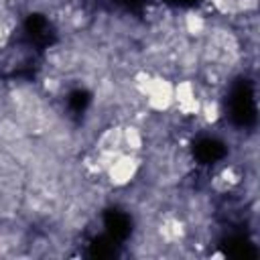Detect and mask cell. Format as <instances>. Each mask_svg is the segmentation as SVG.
<instances>
[{"label":"cell","mask_w":260,"mask_h":260,"mask_svg":"<svg viewBox=\"0 0 260 260\" xmlns=\"http://www.w3.org/2000/svg\"><path fill=\"white\" fill-rule=\"evenodd\" d=\"M146 104L154 112H167L173 106V83L160 75H152L144 93Z\"/></svg>","instance_id":"1"},{"label":"cell","mask_w":260,"mask_h":260,"mask_svg":"<svg viewBox=\"0 0 260 260\" xmlns=\"http://www.w3.org/2000/svg\"><path fill=\"white\" fill-rule=\"evenodd\" d=\"M138 171V158L130 152H118L106 167V173H108V179L112 185L116 187H124L128 185L134 175Z\"/></svg>","instance_id":"2"},{"label":"cell","mask_w":260,"mask_h":260,"mask_svg":"<svg viewBox=\"0 0 260 260\" xmlns=\"http://www.w3.org/2000/svg\"><path fill=\"white\" fill-rule=\"evenodd\" d=\"M173 104H177V108L183 116H197L201 110V100L197 98L195 83L189 79L175 83L173 85Z\"/></svg>","instance_id":"3"},{"label":"cell","mask_w":260,"mask_h":260,"mask_svg":"<svg viewBox=\"0 0 260 260\" xmlns=\"http://www.w3.org/2000/svg\"><path fill=\"white\" fill-rule=\"evenodd\" d=\"M122 142H126V146H128L132 152L140 150L142 144H144V138H142L140 128H136V126H126V128H122Z\"/></svg>","instance_id":"4"},{"label":"cell","mask_w":260,"mask_h":260,"mask_svg":"<svg viewBox=\"0 0 260 260\" xmlns=\"http://www.w3.org/2000/svg\"><path fill=\"white\" fill-rule=\"evenodd\" d=\"M185 30H187L189 35H193V37L201 35V32L205 30V18H203L199 12H195V10L187 12V14H185Z\"/></svg>","instance_id":"5"},{"label":"cell","mask_w":260,"mask_h":260,"mask_svg":"<svg viewBox=\"0 0 260 260\" xmlns=\"http://www.w3.org/2000/svg\"><path fill=\"white\" fill-rule=\"evenodd\" d=\"M199 114L203 116V120H205L207 124H213V122H217V118H219V106H217L215 102H205V104H201Z\"/></svg>","instance_id":"6"}]
</instances>
